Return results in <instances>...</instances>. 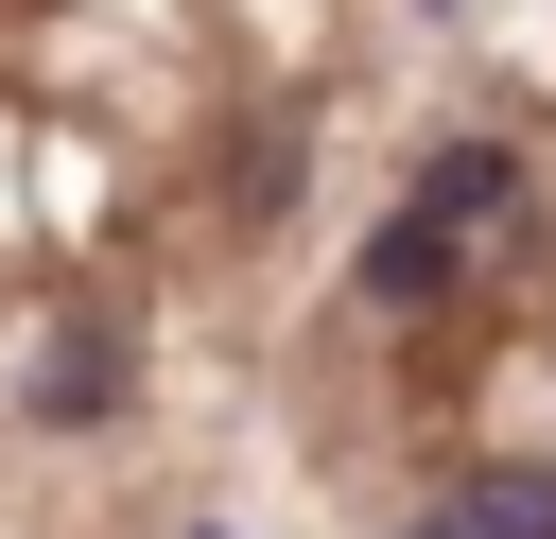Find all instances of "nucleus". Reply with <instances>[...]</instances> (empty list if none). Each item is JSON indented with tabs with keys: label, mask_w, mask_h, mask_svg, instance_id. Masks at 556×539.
Here are the masks:
<instances>
[{
	"label": "nucleus",
	"mask_w": 556,
	"mask_h": 539,
	"mask_svg": "<svg viewBox=\"0 0 556 539\" xmlns=\"http://www.w3.org/2000/svg\"><path fill=\"white\" fill-rule=\"evenodd\" d=\"M104 400H122V330L87 313V330H52V348H35V417H104Z\"/></svg>",
	"instance_id": "1"
},
{
	"label": "nucleus",
	"mask_w": 556,
	"mask_h": 539,
	"mask_svg": "<svg viewBox=\"0 0 556 539\" xmlns=\"http://www.w3.org/2000/svg\"><path fill=\"white\" fill-rule=\"evenodd\" d=\"M504 191H521V174H504V139H434V156H417V209H434V226H486Z\"/></svg>",
	"instance_id": "2"
},
{
	"label": "nucleus",
	"mask_w": 556,
	"mask_h": 539,
	"mask_svg": "<svg viewBox=\"0 0 556 539\" xmlns=\"http://www.w3.org/2000/svg\"><path fill=\"white\" fill-rule=\"evenodd\" d=\"M434 278H452V226H434V209H400V226L365 243V296H400V313H417Z\"/></svg>",
	"instance_id": "3"
},
{
	"label": "nucleus",
	"mask_w": 556,
	"mask_h": 539,
	"mask_svg": "<svg viewBox=\"0 0 556 539\" xmlns=\"http://www.w3.org/2000/svg\"><path fill=\"white\" fill-rule=\"evenodd\" d=\"M452 522H469V539H556V469H486Z\"/></svg>",
	"instance_id": "4"
},
{
	"label": "nucleus",
	"mask_w": 556,
	"mask_h": 539,
	"mask_svg": "<svg viewBox=\"0 0 556 539\" xmlns=\"http://www.w3.org/2000/svg\"><path fill=\"white\" fill-rule=\"evenodd\" d=\"M417 539H469V522H417Z\"/></svg>",
	"instance_id": "5"
}]
</instances>
